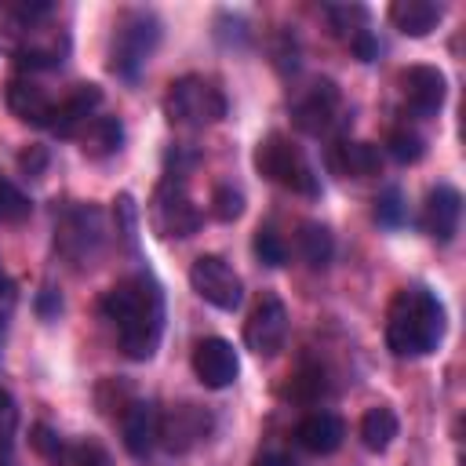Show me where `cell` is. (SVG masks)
<instances>
[{"mask_svg":"<svg viewBox=\"0 0 466 466\" xmlns=\"http://www.w3.org/2000/svg\"><path fill=\"white\" fill-rule=\"evenodd\" d=\"M69 40L66 36H51V40H25L22 47H15V62L22 69H58L66 62Z\"/></svg>","mask_w":466,"mask_h":466,"instance_id":"25","label":"cell"},{"mask_svg":"<svg viewBox=\"0 0 466 466\" xmlns=\"http://www.w3.org/2000/svg\"><path fill=\"white\" fill-rule=\"evenodd\" d=\"M295 248L306 258V266L324 269L331 262V255H335V237H331V229L324 222H302L299 233H295Z\"/></svg>","mask_w":466,"mask_h":466,"instance_id":"24","label":"cell"},{"mask_svg":"<svg viewBox=\"0 0 466 466\" xmlns=\"http://www.w3.org/2000/svg\"><path fill=\"white\" fill-rule=\"evenodd\" d=\"M7 109L29 127H47L51 113H55V102L47 98V91L40 84L15 76V80H7Z\"/></svg>","mask_w":466,"mask_h":466,"instance_id":"18","label":"cell"},{"mask_svg":"<svg viewBox=\"0 0 466 466\" xmlns=\"http://www.w3.org/2000/svg\"><path fill=\"white\" fill-rule=\"evenodd\" d=\"M215 419L208 408L200 404H171L164 415H157V444H164V451L171 455H186L193 451L200 441H208Z\"/></svg>","mask_w":466,"mask_h":466,"instance_id":"10","label":"cell"},{"mask_svg":"<svg viewBox=\"0 0 466 466\" xmlns=\"http://www.w3.org/2000/svg\"><path fill=\"white\" fill-rule=\"evenodd\" d=\"M11 302H15V288L0 291V342H4V328H7V317H11Z\"/></svg>","mask_w":466,"mask_h":466,"instance_id":"39","label":"cell"},{"mask_svg":"<svg viewBox=\"0 0 466 466\" xmlns=\"http://www.w3.org/2000/svg\"><path fill=\"white\" fill-rule=\"evenodd\" d=\"M36 313H40L44 320H55V317L62 313V295H58L55 288H44V291L36 295Z\"/></svg>","mask_w":466,"mask_h":466,"instance_id":"37","label":"cell"},{"mask_svg":"<svg viewBox=\"0 0 466 466\" xmlns=\"http://www.w3.org/2000/svg\"><path fill=\"white\" fill-rule=\"evenodd\" d=\"M295 437L306 451L313 455H331L342 448V437H346V422L335 415V411H309L299 426H295Z\"/></svg>","mask_w":466,"mask_h":466,"instance_id":"19","label":"cell"},{"mask_svg":"<svg viewBox=\"0 0 466 466\" xmlns=\"http://www.w3.org/2000/svg\"><path fill=\"white\" fill-rule=\"evenodd\" d=\"M29 444H33L44 459H51V462H62V459H66V451H69V448H66V441H62L47 422H36V426L29 430Z\"/></svg>","mask_w":466,"mask_h":466,"instance_id":"34","label":"cell"},{"mask_svg":"<svg viewBox=\"0 0 466 466\" xmlns=\"http://www.w3.org/2000/svg\"><path fill=\"white\" fill-rule=\"evenodd\" d=\"M200 222H204V215L193 204V197L186 193V186L160 178V186H157V193L149 200V226H153V233L164 237V240H186V237H193L200 229Z\"/></svg>","mask_w":466,"mask_h":466,"instance_id":"7","label":"cell"},{"mask_svg":"<svg viewBox=\"0 0 466 466\" xmlns=\"http://www.w3.org/2000/svg\"><path fill=\"white\" fill-rule=\"evenodd\" d=\"M251 248H255V258L262 266H284L288 262V244H284V237L273 226H258Z\"/></svg>","mask_w":466,"mask_h":466,"instance_id":"29","label":"cell"},{"mask_svg":"<svg viewBox=\"0 0 466 466\" xmlns=\"http://www.w3.org/2000/svg\"><path fill=\"white\" fill-rule=\"evenodd\" d=\"M386 153L397 160V164H419L426 157V138L415 131V127H397L390 131L386 138Z\"/></svg>","mask_w":466,"mask_h":466,"instance_id":"26","label":"cell"},{"mask_svg":"<svg viewBox=\"0 0 466 466\" xmlns=\"http://www.w3.org/2000/svg\"><path fill=\"white\" fill-rule=\"evenodd\" d=\"M444 18V7L437 0H393L390 4V22L404 36H430Z\"/></svg>","mask_w":466,"mask_h":466,"instance_id":"21","label":"cell"},{"mask_svg":"<svg viewBox=\"0 0 466 466\" xmlns=\"http://www.w3.org/2000/svg\"><path fill=\"white\" fill-rule=\"evenodd\" d=\"M295 400H317L324 393V368L320 364H302L295 375H291V390H288Z\"/></svg>","mask_w":466,"mask_h":466,"instance_id":"32","label":"cell"},{"mask_svg":"<svg viewBox=\"0 0 466 466\" xmlns=\"http://www.w3.org/2000/svg\"><path fill=\"white\" fill-rule=\"evenodd\" d=\"M444 328H448V317L441 299L422 284H408L390 302L386 346L397 357H430L444 342Z\"/></svg>","mask_w":466,"mask_h":466,"instance_id":"2","label":"cell"},{"mask_svg":"<svg viewBox=\"0 0 466 466\" xmlns=\"http://www.w3.org/2000/svg\"><path fill=\"white\" fill-rule=\"evenodd\" d=\"M197 160H200L197 149H189V146H171V149L164 153V178H167V182H186V175L197 167Z\"/></svg>","mask_w":466,"mask_h":466,"instance_id":"33","label":"cell"},{"mask_svg":"<svg viewBox=\"0 0 466 466\" xmlns=\"http://www.w3.org/2000/svg\"><path fill=\"white\" fill-rule=\"evenodd\" d=\"M189 288L222 313H233L244 302V280L222 255H200L189 266Z\"/></svg>","mask_w":466,"mask_h":466,"instance_id":"9","label":"cell"},{"mask_svg":"<svg viewBox=\"0 0 466 466\" xmlns=\"http://www.w3.org/2000/svg\"><path fill=\"white\" fill-rule=\"evenodd\" d=\"M98 106H102V87L98 84H76L62 102H55L47 131H55L58 138H76V131L95 116Z\"/></svg>","mask_w":466,"mask_h":466,"instance_id":"16","label":"cell"},{"mask_svg":"<svg viewBox=\"0 0 466 466\" xmlns=\"http://www.w3.org/2000/svg\"><path fill=\"white\" fill-rule=\"evenodd\" d=\"M360 444L368 448V451H386L390 444H393V437L400 433V422H397V411L393 408H386V404H375V408H368L364 415H360Z\"/></svg>","mask_w":466,"mask_h":466,"instance_id":"23","label":"cell"},{"mask_svg":"<svg viewBox=\"0 0 466 466\" xmlns=\"http://www.w3.org/2000/svg\"><path fill=\"white\" fill-rule=\"evenodd\" d=\"M251 466H295V459L284 455V451H258V455L251 459Z\"/></svg>","mask_w":466,"mask_h":466,"instance_id":"38","label":"cell"},{"mask_svg":"<svg viewBox=\"0 0 466 466\" xmlns=\"http://www.w3.org/2000/svg\"><path fill=\"white\" fill-rule=\"evenodd\" d=\"M255 171L299 197H320V175L313 171L309 157L284 135V131H269L258 146H255Z\"/></svg>","mask_w":466,"mask_h":466,"instance_id":"3","label":"cell"},{"mask_svg":"<svg viewBox=\"0 0 466 466\" xmlns=\"http://www.w3.org/2000/svg\"><path fill=\"white\" fill-rule=\"evenodd\" d=\"M157 404L153 400H131L120 415V437H124V448L135 455V459H146L157 444Z\"/></svg>","mask_w":466,"mask_h":466,"instance_id":"17","label":"cell"},{"mask_svg":"<svg viewBox=\"0 0 466 466\" xmlns=\"http://www.w3.org/2000/svg\"><path fill=\"white\" fill-rule=\"evenodd\" d=\"M328 164L346 175V178H371L382 171V149L371 146V142H350V138H339L328 153Z\"/></svg>","mask_w":466,"mask_h":466,"instance_id":"20","label":"cell"},{"mask_svg":"<svg viewBox=\"0 0 466 466\" xmlns=\"http://www.w3.org/2000/svg\"><path fill=\"white\" fill-rule=\"evenodd\" d=\"M47 164H51L47 146H25V149L18 153V171H22L25 178H40V175L47 171Z\"/></svg>","mask_w":466,"mask_h":466,"instance_id":"36","label":"cell"},{"mask_svg":"<svg viewBox=\"0 0 466 466\" xmlns=\"http://www.w3.org/2000/svg\"><path fill=\"white\" fill-rule=\"evenodd\" d=\"M400 95L415 116H437L448 98V80L437 66H408L400 73Z\"/></svg>","mask_w":466,"mask_h":466,"instance_id":"13","label":"cell"},{"mask_svg":"<svg viewBox=\"0 0 466 466\" xmlns=\"http://www.w3.org/2000/svg\"><path fill=\"white\" fill-rule=\"evenodd\" d=\"M66 462H69V466H113L109 451H106L98 441H80V444H73V448L66 451Z\"/></svg>","mask_w":466,"mask_h":466,"instance_id":"35","label":"cell"},{"mask_svg":"<svg viewBox=\"0 0 466 466\" xmlns=\"http://www.w3.org/2000/svg\"><path fill=\"white\" fill-rule=\"evenodd\" d=\"M284 339H288V306L277 295H266L244 324V346L255 357H277L284 350Z\"/></svg>","mask_w":466,"mask_h":466,"instance_id":"11","label":"cell"},{"mask_svg":"<svg viewBox=\"0 0 466 466\" xmlns=\"http://www.w3.org/2000/svg\"><path fill=\"white\" fill-rule=\"evenodd\" d=\"M29 211H33V200L11 178L0 175V226H18L29 218Z\"/></svg>","mask_w":466,"mask_h":466,"instance_id":"27","label":"cell"},{"mask_svg":"<svg viewBox=\"0 0 466 466\" xmlns=\"http://www.w3.org/2000/svg\"><path fill=\"white\" fill-rule=\"evenodd\" d=\"M102 317L116 331V346L131 360H149L164 339V288L146 269L102 295Z\"/></svg>","mask_w":466,"mask_h":466,"instance_id":"1","label":"cell"},{"mask_svg":"<svg viewBox=\"0 0 466 466\" xmlns=\"http://www.w3.org/2000/svg\"><path fill=\"white\" fill-rule=\"evenodd\" d=\"M160 44V18L149 7H127L116 25H113V44H109V69L124 80H135L149 55Z\"/></svg>","mask_w":466,"mask_h":466,"instance_id":"4","label":"cell"},{"mask_svg":"<svg viewBox=\"0 0 466 466\" xmlns=\"http://www.w3.org/2000/svg\"><path fill=\"white\" fill-rule=\"evenodd\" d=\"M7 288H11V280L4 277V266H0V291H7Z\"/></svg>","mask_w":466,"mask_h":466,"instance_id":"40","label":"cell"},{"mask_svg":"<svg viewBox=\"0 0 466 466\" xmlns=\"http://www.w3.org/2000/svg\"><path fill=\"white\" fill-rule=\"evenodd\" d=\"M15 430H18V404L0 386V466H15Z\"/></svg>","mask_w":466,"mask_h":466,"instance_id":"28","label":"cell"},{"mask_svg":"<svg viewBox=\"0 0 466 466\" xmlns=\"http://www.w3.org/2000/svg\"><path fill=\"white\" fill-rule=\"evenodd\" d=\"M164 116L175 127H211L226 116V95L208 76H178L164 95Z\"/></svg>","mask_w":466,"mask_h":466,"instance_id":"5","label":"cell"},{"mask_svg":"<svg viewBox=\"0 0 466 466\" xmlns=\"http://www.w3.org/2000/svg\"><path fill=\"white\" fill-rule=\"evenodd\" d=\"M106 244V215L95 204H73L55 218V248L69 262H91Z\"/></svg>","mask_w":466,"mask_h":466,"instance_id":"6","label":"cell"},{"mask_svg":"<svg viewBox=\"0 0 466 466\" xmlns=\"http://www.w3.org/2000/svg\"><path fill=\"white\" fill-rule=\"evenodd\" d=\"M328 18H331V29L350 44V51H353L360 62H375L379 40H375V33H371V15H368V7H360V4H328Z\"/></svg>","mask_w":466,"mask_h":466,"instance_id":"14","label":"cell"},{"mask_svg":"<svg viewBox=\"0 0 466 466\" xmlns=\"http://www.w3.org/2000/svg\"><path fill=\"white\" fill-rule=\"evenodd\" d=\"M76 142H80V153L84 157L106 160V157L120 153V146H124V124H120V116H91L76 131Z\"/></svg>","mask_w":466,"mask_h":466,"instance_id":"22","label":"cell"},{"mask_svg":"<svg viewBox=\"0 0 466 466\" xmlns=\"http://www.w3.org/2000/svg\"><path fill=\"white\" fill-rule=\"evenodd\" d=\"M404 218H408L404 193H400L397 186H386V189L375 197V222H379V226L397 229V226H404Z\"/></svg>","mask_w":466,"mask_h":466,"instance_id":"30","label":"cell"},{"mask_svg":"<svg viewBox=\"0 0 466 466\" xmlns=\"http://www.w3.org/2000/svg\"><path fill=\"white\" fill-rule=\"evenodd\" d=\"M211 215H215L218 222H237V218L244 215V193H240L233 182L215 186V193H211Z\"/></svg>","mask_w":466,"mask_h":466,"instance_id":"31","label":"cell"},{"mask_svg":"<svg viewBox=\"0 0 466 466\" xmlns=\"http://www.w3.org/2000/svg\"><path fill=\"white\" fill-rule=\"evenodd\" d=\"M459 218H462V193L448 182H437L422 204V229L437 244H448L459 233Z\"/></svg>","mask_w":466,"mask_h":466,"instance_id":"15","label":"cell"},{"mask_svg":"<svg viewBox=\"0 0 466 466\" xmlns=\"http://www.w3.org/2000/svg\"><path fill=\"white\" fill-rule=\"evenodd\" d=\"M291 120L302 135H313V138L346 127L350 116H346V102H342V91L335 87V80H313L291 106Z\"/></svg>","mask_w":466,"mask_h":466,"instance_id":"8","label":"cell"},{"mask_svg":"<svg viewBox=\"0 0 466 466\" xmlns=\"http://www.w3.org/2000/svg\"><path fill=\"white\" fill-rule=\"evenodd\" d=\"M193 375L208 386V390H226L237 382L240 375V357L233 350V342L211 335V339H200L193 346Z\"/></svg>","mask_w":466,"mask_h":466,"instance_id":"12","label":"cell"}]
</instances>
